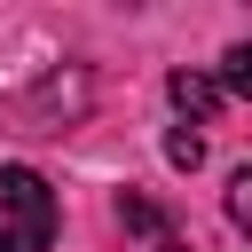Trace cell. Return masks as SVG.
I'll list each match as a JSON object with an SVG mask.
<instances>
[{
    "instance_id": "cell-1",
    "label": "cell",
    "mask_w": 252,
    "mask_h": 252,
    "mask_svg": "<svg viewBox=\"0 0 252 252\" xmlns=\"http://www.w3.org/2000/svg\"><path fill=\"white\" fill-rule=\"evenodd\" d=\"M0 213H8V236L24 252H47L55 244V197L32 165H0Z\"/></svg>"
},
{
    "instance_id": "cell-2",
    "label": "cell",
    "mask_w": 252,
    "mask_h": 252,
    "mask_svg": "<svg viewBox=\"0 0 252 252\" xmlns=\"http://www.w3.org/2000/svg\"><path fill=\"white\" fill-rule=\"evenodd\" d=\"M165 94H173L181 118H213V110H220V79H205V71H173Z\"/></svg>"
},
{
    "instance_id": "cell-3",
    "label": "cell",
    "mask_w": 252,
    "mask_h": 252,
    "mask_svg": "<svg viewBox=\"0 0 252 252\" xmlns=\"http://www.w3.org/2000/svg\"><path fill=\"white\" fill-rule=\"evenodd\" d=\"M220 94H252V39H236L220 55Z\"/></svg>"
},
{
    "instance_id": "cell-4",
    "label": "cell",
    "mask_w": 252,
    "mask_h": 252,
    "mask_svg": "<svg viewBox=\"0 0 252 252\" xmlns=\"http://www.w3.org/2000/svg\"><path fill=\"white\" fill-rule=\"evenodd\" d=\"M165 158H173L181 173H197V165H205V142H197L189 126H173V134H165Z\"/></svg>"
},
{
    "instance_id": "cell-5",
    "label": "cell",
    "mask_w": 252,
    "mask_h": 252,
    "mask_svg": "<svg viewBox=\"0 0 252 252\" xmlns=\"http://www.w3.org/2000/svg\"><path fill=\"white\" fill-rule=\"evenodd\" d=\"M118 220H126V228H142V236H158V228H165V213H158L150 197H126V205H118Z\"/></svg>"
},
{
    "instance_id": "cell-6",
    "label": "cell",
    "mask_w": 252,
    "mask_h": 252,
    "mask_svg": "<svg viewBox=\"0 0 252 252\" xmlns=\"http://www.w3.org/2000/svg\"><path fill=\"white\" fill-rule=\"evenodd\" d=\"M228 220H236V228H252V165L228 181Z\"/></svg>"
},
{
    "instance_id": "cell-7",
    "label": "cell",
    "mask_w": 252,
    "mask_h": 252,
    "mask_svg": "<svg viewBox=\"0 0 252 252\" xmlns=\"http://www.w3.org/2000/svg\"><path fill=\"white\" fill-rule=\"evenodd\" d=\"M0 252H24V244H16V236H8V228H0Z\"/></svg>"
},
{
    "instance_id": "cell-8",
    "label": "cell",
    "mask_w": 252,
    "mask_h": 252,
    "mask_svg": "<svg viewBox=\"0 0 252 252\" xmlns=\"http://www.w3.org/2000/svg\"><path fill=\"white\" fill-rule=\"evenodd\" d=\"M158 252H181V244H158Z\"/></svg>"
}]
</instances>
